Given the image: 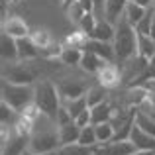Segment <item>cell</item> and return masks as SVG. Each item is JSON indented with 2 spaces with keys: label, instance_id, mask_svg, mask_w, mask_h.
Returning a JSON list of instances; mask_svg holds the SVG:
<instances>
[{
  "label": "cell",
  "instance_id": "1",
  "mask_svg": "<svg viewBox=\"0 0 155 155\" xmlns=\"http://www.w3.org/2000/svg\"><path fill=\"white\" fill-rule=\"evenodd\" d=\"M61 147V137H59V124L55 118L39 114L38 120L34 122V130L30 134V145L28 149L35 153L51 155Z\"/></svg>",
  "mask_w": 155,
  "mask_h": 155
},
{
  "label": "cell",
  "instance_id": "2",
  "mask_svg": "<svg viewBox=\"0 0 155 155\" xmlns=\"http://www.w3.org/2000/svg\"><path fill=\"white\" fill-rule=\"evenodd\" d=\"M112 43L116 51V63H124L134 55H137V30L124 16L116 22V34Z\"/></svg>",
  "mask_w": 155,
  "mask_h": 155
},
{
  "label": "cell",
  "instance_id": "3",
  "mask_svg": "<svg viewBox=\"0 0 155 155\" xmlns=\"http://www.w3.org/2000/svg\"><path fill=\"white\" fill-rule=\"evenodd\" d=\"M34 102L41 114L55 118L59 106L63 104L59 94V87L51 81H41V83L34 84Z\"/></svg>",
  "mask_w": 155,
  "mask_h": 155
},
{
  "label": "cell",
  "instance_id": "4",
  "mask_svg": "<svg viewBox=\"0 0 155 155\" xmlns=\"http://www.w3.org/2000/svg\"><path fill=\"white\" fill-rule=\"evenodd\" d=\"M0 92H2L4 102H8L18 112H22L26 106L34 102V87L31 84H20V83H12L8 79H2Z\"/></svg>",
  "mask_w": 155,
  "mask_h": 155
},
{
  "label": "cell",
  "instance_id": "5",
  "mask_svg": "<svg viewBox=\"0 0 155 155\" xmlns=\"http://www.w3.org/2000/svg\"><path fill=\"white\" fill-rule=\"evenodd\" d=\"M136 145H134L132 140H112L108 143L96 145L94 153L96 155H132L136 151Z\"/></svg>",
  "mask_w": 155,
  "mask_h": 155
},
{
  "label": "cell",
  "instance_id": "6",
  "mask_svg": "<svg viewBox=\"0 0 155 155\" xmlns=\"http://www.w3.org/2000/svg\"><path fill=\"white\" fill-rule=\"evenodd\" d=\"M96 79H98V84H102L110 91V88H116L118 84L122 83V69L116 65V61H110V63H104V67L96 73Z\"/></svg>",
  "mask_w": 155,
  "mask_h": 155
},
{
  "label": "cell",
  "instance_id": "7",
  "mask_svg": "<svg viewBox=\"0 0 155 155\" xmlns=\"http://www.w3.org/2000/svg\"><path fill=\"white\" fill-rule=\"evenodd\" d=\"M28 61H22L20 65H16V61L10 65V73L4 75V79L12 81V83H20V84H31L35 81L38 73L31 69V65H26Z\"/></svg>",
  "mask_w": 155,
  "mask_h": 155
},
{
  "label": "cell",
  "instance_id": "8",
  "mask_svg": "<svg viewBox=\"0 0 155 155\" xmlns=\"http://www.w3.org/2000/svg\"><path fill=\"white\" fill-rule=\"evenodd\" d=\"M2 31L8 35H12V38L20 39V38H30L31 30L30 26H28L26 22H24L20 16H10V18H4L2 22Z\"/></svg>",
  "mask_w": 155,
  "mask_h": 155
},
{
  "label": "cell",
  "instance_id": "9",
  "mask_svg": "<svg viewBox=\"0 0 155 155\" xmlns=\"http://www.w3.org/2000/svg\"><path fill=\"white\" fill-rule=\"evenodd\" d=\"M57 87H59V94H61V100H63V102L75 100V98H79V96H84L87 91H88L81 81H61V83H57Z\"/></svg>",
  "mask_w": 155,
  "mask_h": 155
},
{
  "label": "cell",
  "instance_id": "10",
  "mask_svg": "<svg viewBox=\"0 0 155 155\" xmlns=\"http://www.w3.org/2000/svg\"><path fill=\"white\" fill-rule=\"evenodd\" d=\"M0 55H2L4 63H14V61H20L18 55V39L12 38V35L4 34L0 35Z\"/></svg>",
  "mask_w": 155,
  "mask_h": 155
},
{
  "label": "cell",
  "instance_id": "11",
  "mask_svg": "<svg viewBox=\"0 0 155 155\" xmlns=\"http://www.w3.org/2000/svg\"><path fill=\"white\" fill-rule=\"evenodd\" d=\"M84 49L96 53V55L102 57L104 61H116V51H114V43H112V41H100V39L88 38Z\"/></svg>",
  "mask_w": 155,
  "mask_h": 155
},
{
  "label": "cell",
  "instance_id": "12",
  "mask_svg": "<svg viewBox=\"0 0 155 155\" xmlns=\"http://www.w3.org/2000/svg\"><path fill=\"white\" fill-rule=\"evenodd\" d=\"M130 140L134 141V145H136L137 149H145V151H155V136L151 134L143 132V130L140 128V126H134L132 134H130Z\"/></svg>",
  "mask_w": 155,
  "mask_h": 155
},
{
  "label": "cell",
  "instance_id": "13",
  "mask_svg": "<svg viewBox=\"0 0 155 155\" xmlns=\"http://www.w3.org/2000/svg\"><path fill=\"white\" fill-rule=\"evenodd\" d=\"M104 63H110V61H104L102 57H98L96 53H92L88 49H83V59H81L79 67L83 69L84 73H88V75H96V73L104 67Z\"/></svg>",
  "mask_w": 155,
  "mask_h": 155
},
{
  "label": "cell",
  "instance_id": "14",
  "mask_svg": "<svg viewBox=\"0 0 155 155\" xmlns=\"http://www.w3.org/2000/svg\"><path fill=\"white\" fill-rule=\"evenodd\" d=\"M114 34H116V24L108 22L106 18H98L94 30H92V34H91V38L92 39H100V41H114Z\"/></svg>",
  "mask_w": 155,
  "mask_h": 155
},
{
  "label": "cell",
  "instance_id": "15",
  "mask_svg": "<svg viewBox=\"0 0 155 155\" xmlns=\"http://www.w3.org/2000/svg\"><path fill=\"white\" fill-rule=\"evenodd\" d=\"M147 94H149L147 87H143V84H132L128 88V92H126V102H128L130 108H137V106L145 104Z\"/></svg>",
  "mask_w": 155,
  "mask_h": 155
},
{
  "label": "cell",
  "instance_id": "16",
  "mask_svg": "<svg viewBox=\"0 0 155 155\" xmlns=\"http://www.w3.org/2000/svg\"><path fill=\"white\" fill-rule=\"evenodd\" d=\"M116 112V108L112 106L110 100H104V102L96 104L91 108V114H92V124H102V122H110Z\"/></svg>",
  "mask_w": 155,
  "mask_h": 155
},
{
  "label": "cell",
  "instance_id": "17",
  "mask_svg": "<svg viewBox=\"0 0 155 155\" xmlns=\"http://www.w3.org/2000/svg\"><path fill=\"white\" fill-rule=\"evenodd\" d=\"M18 55H20V61H31V59H38L41 53H39V47L31 41V38H20Z\"/></svg>",
  "mask_w": 155,
  "mask_h": 155
},
{
  "label": "cell",
  "instance_id": "18",
  "mask_svg": "<svg viewBox=\"0 0 155 155\" xmlns=\"http://www.w3.org/2000/svg\"><path fill=\"white\" fill-rule=\"evenodd\" d=\"M147 10H149V8H145V6H141V4H137L136 0H130L128 6H126V10H124V18L128 20V22L132 24L134 28H136L137 24L143 20V16L147 14Z\"/></svg>",
  "mask_w": 155,
  "mask_h": 155
},
{
  "label": "cell",
  "instance_id": "19",
  "mask_svg": "<svg viewBox=\"0 0 155 155\" xmlns=\"http://www.w3.org/2000/svg\"><path fill=\"white\" fill-rule=\"evenodd\" d=\"M130 0H106V12H104V18L108 22L116 24L118 20L124 16V10L128 6Z\"/></svg>",
  "mask_w": 155,
  "mask_h": 155
},
{
  "label": "cell",
  "instance_id": "20",
  "mask_svg": "<svg viewBox=\"0 0 155 155\" xmlns=\"http://www.w3.org/2000/svg\"><path fill=\"white\" fill-rule=\"evenodd\" d=\"M81 136V126L77 124L75 120L69 122L65 126H59V137H61V145H67V143H77Z\"/></svg>",
  "mask_w": 155,
  "mask_h": 155
},
{
  "label": "cell",
  "instance_id": "21",
  "mask_svg": "<svg viewBox=\"0 0 155 155\" xmlns=\"http://www.w3.org/2000/svg\"><path fill=\"white\" fill-rule=\"evenodd\" d=\"M137 55L151 59L155 57V39L147 34H137Z\"/></svg>",
  "mask_w": 155,
  "mask_h": 155
},
{
  "label": "cell",
  "instance_id": "22",
  "mask_svg": "<svg viewBox=\"0 0 155 155\" xmlns=\"http://www.w3.org/2000/svg\"><path fill=\"white\" fill-rule=\"evenodd\" d=\"M81 59H83V49H79V47H63L59 53V61L67 67L81 65Z\"/></svg>",
  "mask_w": 155,
  "mask_h": 155
},
{
  "label": "cell",
  "instance_id": "23",
  "mask_svg": "<svg viewBox=\"0 0 155 155\" xmlns=\"http://www.w3.org/2000/svg\"><path fill=\"white\" fill-rule=\"evenodd\" d=\"M94 149L87 147V145H81L79 141L77 143H67V145H61L53 155H92Z\"/></svg>",
  "mask_w": 155,
  "mask_h": 155
},
{
  "label": "cell",
  "instance_id": "24",
  "mask_svg": "<svg viewBox=\"0 0 155 155\" xmlns=\"http://www.w3.org/2000/svg\"><path fill=\"white\" fill-rule=\"evenodd\" d=\"M94 130H96V137H98V145L112 141V140H114V136H116V130H114L112 122H102V124H94Z\"/></svg>",
  "mask_w": 155,
  "mask_h": 155
},
{
  "label": "cell",
  "instance_id": "25",
  "mask_svg": "<svg viewBox=\"0 0 155 155\" xmlns=\"http://www.w3.org/2000/svg\"><path fill=\"white\" fill-rule=\"evenodd\" d=\"M30 38H31V41L35 43V45L39 47V53H41L43 49H47V47H51L53 45V38H51V34L47 30H34L30 34Z\"/></svg>",
  "mask_w": 155,
  "mask_h": 155
},
{
  "label": "cell",
  "instance_id": "26",
  "mask_svg": "<svg viewBox=\"0 0 155 155\" xmlns=\"http://www.w3.org/2000/svg\"><path fill=\"white\" fill-rule=\"evenodd\" d=\"M79 143H81V145H87V147H92V149L98 145V137H96L94 124H88V126H84V128H81Z\"/></svg>",
  "mask_w": 155,
  "mask_h": 155
},
{
  "label": "cell",
  "instance_id": "27",
  "mask_svg": "<svg viewBox=\"0 0 155 155\" xmlns=\"http://www.w3.org/2000/svg\"><path fill=\"white\" fill-rule=\"evenodd\" d=\"M106 94H108V88L106 87H102V84H96V87H91L87 91V102H88V106H96V104H100V102H104L106 100Z\"/></svg>",
  "mask_w": 155,
  "mask_h": 155
},
{
  "label": "cell",
  "instance_id": "28",
  "mask_svg": "<svg viewBox=\"0 0 155 155\" xmlns=\"http://www.w3.org/2000/svg\"><path fill=\"white\" fill-rule=\"evenodd\" d=\"M136 124L140 126L143 132L155 136V118L151 114H145L143 110H136Z\"/></svg>",
  "mask_w": 155,
  "mask_h": 155
},
{
  "label": "cell",
  "instance_id": "29",
  "mask_svg": "<svg viewBox=\"0 0 155 155\" xmlns=\"http://www.w3.org/2000/svg\"><path fill=\"white\" fill-rule=\"evenodd\" d=\"M87 41H88V34H84L83 30H79V31H73L71 35H67L65 47H79V49H84Z\"/></svg>",
  "mask_w": 155,
  "mask_h": 155
},
{
  "label": "cell",
  "instance_id": "30",
  "mask_svg": "<svg viewBox=\"0 0 155 155\" xmlns=\"http://www.w3.org/2000/svg\"><path fill=\"white\" fill-rule=\"evenodd\" d=\"M18 110H14L8 102L2 100V106H0V120H2V126H14V122L18 120Z\"/></svg>",
  "mask_w": 155,
  "mask_h": 155
},
{
  "label": "cell",
  "instance_id": "31",
  "mask_svg": "<svg viewBox=\"0 0 155 155\" xmlns=\"http://www.w3.org/2000/svg\"><path fill=\"white\" fill-rule=\"evenodd\" d=\"M65 106H67V110L71 112V116H73V120H75L77 116H79L83 110H87V108H91L87 102V96H79V98H75V100H67V102H63Z\"/></svg>",
  "mask_w": 155,
  "mask_h": 155
},
{
  "label": "cell",
  "instance_id": "32",
  "mask_svg": "<svg viewBox=\"0 0 155 155\" xmlns=\"http://www.w3.org/2000/svg\"><path fill=\"white\" fill-rule=\"evenodd\" d=\"M96 20H98V16H96L94 12H87V14L83 16V20L79 22V30H83L84 34H88V38H91L92 30H94V26H96Z\"/></svg>",
  "mask_w": 155,
  "mask_h": 155
},
{
  "label": "cell",
  "instance_id": "33",
  "mask_svg": "<svg viewBox=\"0 0 155 155\" xmlns=\"http://www.w3.org/2000/svg\"><path fill=\"white\" fill-rule=\"evenodd\" d=\"M67 14H69V18H71L75 24H79L81 20H83V16L87 14V10H84V8H83V4H81L79 0H77V2H73L71 6L67 8Z\"/></svg>",
  "mask_w": 155,
  "mask_h": 155
},
{
  "label": "cell",
  "instance_id": "34",
  "mask_svg": "<svg viewBox=\"0 0 155 155\" xmlns=\"http://www.w3.org/2000/svg\"><path fill=\"white\" fill-rule=\"evenodd\" d=\"M55 122L59 126H65V124H69V122H73V116H71V112L67 110L65 104L59 106V110H57V114H55Z\"/></svg>",
  "mask_w": 155,
  "mask_h": 155
},
{
  "label": "cell",
  "instance_id": "35",
  "mask_svg": "<svg viewBox=\"0 0 155 155\" xmlns=\"http://www.w3.org/2000/svg\"><path fill=\"white\" fill-rule=\"evenodd\" d=\"M151 18H153V10L149 8V10H147V14L143 16V20H141V22L136 26L137 34H147V35H149V28H151Z\"/></svg>",
  "mask_w": 155,
  "mask_h": 155
},
{
  "label": "cell",
  "instance_id": "36",
  "mask_svg": "<svg viewBox=\"0 0 155 155\" xmlns=\"http://www.w3.org/2000/svg\"><path fill=\"white\" fill-rule=\"evenodd\" d=\"M147 81H155V57L147 61V69H145L143 77H141L140 83H147Z\"/></svg>",
  "mask_w": 155,
  "mask_h": 155
},
{
  "label": "cell",
  "instance_id": "37",
  "mask_svg": "<svg viewBox=\"0 0 155 155\" xmlns=\"http://www.w3.org/2000/svg\"><path fill=\"white\" fill-rule=\"evenodd\" d=\"M75 122L81 126V128H84V126H88V124H92V114H91V108H87V110H83V112L79 114V116L75 118Z\"/></svg>",
  "mask_w": 155,
  "mask_h": 155
},
{
  "label": "cell",
  "instance_id": "38",
  "mask_svg": "<svg viewBox=\"0 0 155 155\" xmlns=\"http://www.w3.org/2000/svg\"><path fill=\"white\" fill-rule=\"evenodd\" d=\"M94 2V14L98 18H104V12H106V0H92Z\"/></svg>",
  "mask_w": 155,
  "mask_h": 155
},
{
  "label": "cell",
  "instance_id": "39",
  "mask_svg": "<svg viewBox=\"0 0 155 155\" xmlns=\"http://www.w3.org/2000/svg\"><path fill=\"white\" fill-rule=\"evenodd\" d=\"M149 35L155 39V12H153V18H151V28H149Z\"/></svg>",
  "mask_w": 155,
  "mask_h": 155
},
{
  "label": "cell",
  "instance_id": "40",
  "mask_svg": "<svg viewBox=\"0 0 155 155\" xmlns=\"http://www.w3.org/2000/svg\"><path fill=\"white\" fill-rule=\"evenodd\" d=\"M132 155H155V151H145V149H136Z\"/></svg>",
  "mask_w": 155,
  "mask_h": 155
},
{
  "label": "cell",
  "instance_id": "41",
  "mask_svg": "<svg viewBox=\"0 0 155 155\" xmlns=\"http://www.w3.org/2000/svg\"><path fill=\"white\" fill-rule=\"evenodd\" d=\"M137 4H141V6H145V8H149V4H151V0H136Z\"/></svg>",
  "mask_w": 155,
  "mask_h": 155
},
{
  "label": "cell",
  "instance_id": "42",
  "mask_svg": "<svg viewBox=\"0 0 155 155\" xmlns=\"http://www.w3.org/2000/svg\"><path fill=\"white\" fill-rule=\"evenodd\" d=\"M73 2H77V0H63V8H65V10H67V8L71 6Z\"/></svg>",
  "mask_w": 155,
  "mask_h": 155
},
{
  "label": "cell",
  "instance_id": "43",
  "mask_svg": "<svg viewBox=\"0 0 155 155\" xmlns=\"http://www.w3.org/2000/svg\"><path fill=\"white\" fill-rule=\"evenodd\" d=\"M22 155H43V153H35V151H31V149H26ZM51 155H53V153H51Z\"/></svg>",
  "mask_w": 155,
  "mask_h": 155
},
{
  "label": "cell",
  "instance_id": "44",
  "mask_svg": "<svg viewBox=\"0 0 155 155\" xmlns=\"http://www.w3.org/2000/svg\"><path fill=\"white\" fill-rule=\"evenodd\" d=\"M92 155H96V153H92Z\"/></svg>",
  "mask_w": 155,
  "mask_h": 155
}]
</instances>
